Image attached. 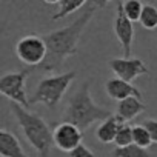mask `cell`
Returning <instances> with one entry per match:
<instances>
[{
  "instance_id": "cell-1",
  "label": "cell",
  "mask_w": 157,
  "mask_h": 157,
  "mask_svg": "<svg viewBox=\"0 0 157 157\" xmlns=\"http://www.w3.org/2000/svg\"><path fill=\"white\" fill-rule=\"evenodd\" d=\"M105 3L106 2H88L86 6L83 8V11L80 13V16L72 23H69L68 26H65L62 29H57V31H52V33L43 36L46 46H48V56H46L45 62L42 63V66H39L42 71H45V72L57 71L65 63V60L68 57H71L77 52V45L80 42V37H82L85 28L91 22L96 11L99 8L105 6Z\"/></svg>"
},
{
  "instance_id": "cell-2",
  "label": "cell",
  "mask_w": 157,
  "mask_h": 157,
  "mask_svg": "<svg viewBox=\"0 0 157 157\" xmlns=\"http://www.w3.org/2000/svg\"><path fill=\"white\" fill-rule=\"evenodd\" d=\"M90 86V82H83L82 86L69 97L68 105L63 111V122L72 123L82 131L90 129L96 122H103L114 116L109 109L94 103Z\"/></svg>"
},
{
  "instance_id": "cell-3",
  "label": "cell",
  "mask_w": 157,
  "mask_h": 157,
  "mask_svg": "<svg viewBox=\"0 0 157 157\" xmlns=\"http://www.w3.org/2000/svg\"><path fill=\"white\" fill-rule=\"evenodd\" d=\"M11 111L16 116L23 136L29 142V145L40 154V157H46L54 145L52 131L42 116L37 113H29L23 106L11 102Z\"/></svg>"
},
{
  "instance_id": "cell-4",
  "label": "cell",
  "mask_w": 157,
  "mask_h": 157,
  "mask_svg": "<svg viewBox=\"0 0 157 157\" xmlns=\"http://www.w3.org/2000/svg\"><path fill=\"white\" fill-rule=\"evenodd\" d=\"M75 77L74 71L46 75L37 83L36 91L29 97V103H42L46 108H56Z\"/></svg>"
},
{
  "instance_id": "cell-5",
  "label": "cell",
  "mask_w": 157,
  "mask_h": 157,
  "mask_svg": "<svg viewBox=\"0 0 157 157\" xmlns=\"http://www.w3.org/2000/svg\"><path fill=\"white\" fill-rule=\"evenodd\" d=\"M16 54L22 63L28 66H42L48 56V46L43 36H25L16 45Z\"/></svg>"
},
{
  "instance_id": "cell-6",
  "label": "cell",
  "mask_w": 157,
  "mask_h": 157,
  "mask_svg": "<svg viewBox=\"0 0 157 157\" xmlns=\"http://www.w3.org/2000/svg\"><path fill=\"white\" fill-rule=\"evenodd\" d=\"M29 69H23L19 72H6L0 77V93L8 97L13 103L23 106L25 109L31 105L26 97V78Z\"/></svg>"
},
{
  "instance_id": "cell-7",
  "label": "cell",
  "mask_w": 157,
  "mask_h": 157,
  "mask_svg": "<svg viewBox=\"0 0 157 157\" xmlns=\"http://www.w3.org/2000/svg\"><path fill=\"white\" fill-rule=\"evenodd\" d=\"M52 137H54L56 148L69 154L75 148H78L82 145L83 131L80 128H77L75 125H72V123L62 122V123L56 125V128L52 131Z\"/></svg>"
},
{
  "instance_id": "cell-8",
  "label": "cell",
  "mask_w": 157,
  "mask_h": 157,
  "mask_svg": "<svg viewBox=\"0 0 157 157\" xmlns=\"http://www.w3.org/2000/svg\"><path fill=\"white\" fill-rule=\"evenodd\" d=\"M114 33L120 42L125 59H131V48H132V40H134V26H132V22L126 17V14L123 11V2H117V5H116Z\"/></svg>"
},
{
  "instance_id": "cell-9",
  "label": "cell",
  "mask_w": 157,
  "mask_h": 157,
  "mask_svg": "<svg viewBox=\"0 0 157 157\" xmlns=\"http://www.w3.org/2000/svg\"><path fill=\"white\" fill-rule=\"evenodd\" d=\"M108 65L117 78H122V80H125L128 83L136 80L137 77L149 72L148 66L145 65V62L142 59H125V57L111 59Z\"/></svg>"
},
{
  "instance_id": "cell-10",
  "label": "cell",
  "mask_w": 157,
  "mask_h": 157,
  "mask_svg": "<svg viewBox=\"0 0 157 157\" xmlns=\"http://www.w3.org/2000/svg\"><path fill=\"white\" fill-rule=\"evenodd\" d=\"M105 91L108 94V97H111L113 100H117V102H122V100H126L129 97H137V99H142V93L137 86L122 80V78H109L105 83Z\"/></svg>"
},
{
  "instance_id": "cell-11",
  "label": "cell",
  "mask_w": 157,
  "mask_h": 157,
  "mask_svg": "<svg viewBox=\"0 0 157 157\" xmlns=\"http://www.w3.org/2000/svg\"><path fill=\"white\" fill-rule=\"evenodd\" d=\"M146 111V105L142 102V99L137 97H129L126 100H122L117 103L116 108V117L122 123H128L129 120L136 119L139 114Z\"/></svg>"
},
{
  "instance_id": "cell-12",
  "label": "cell",
  "mask_w": 157,
  "mask_h": 157,
  "mask_svg": "<svg viewBox=\"0 0 157 157\" xmlns=\"http://www.w3.org/2000/svg\"><path fill=\"white\" fill-rule=\"evenodd\" d=\"M0 155L2 157H28L19 139L16 137V134H13L8 129L0 131Z\"/></svg>"
},
{
  "instance_id": "cell-13",
  "label": "cell",
  "mask_w": 157,
  "mask_h": 157,
  "mask_svg": "<svg viewBox=\"0 0 157 157\" xmlns=\"http://www.w3.org/2000/svg\"><path fill=\"white\" fill-rule=\"evenodd\" d=\"M122 125H125V123H122L116 117V114L111 116L109 119L100 122V125L96 129L97 140L102 142V143H111V142H114L116 140V136H117V132H119V129H120Z\"/></svg>"
},
{
  "instance_id": "cell-14",
  "label": "cell",
  "mask_w": 157,
  "mask_h": 157,
  "mask_svg": "<svg viewBox=\"0 0 157 157\" xmlns=\"http://www.w3.org/2000/svg\"><path fill=\"white\" fill-rule=\"evenodd\" d=\"M45 3L59 5L60 6V10L56 14H52V17H51V20L57 22V20H60V19H63V17L78 11L80 8H85L88 2H85V0H57V2H45Z\"/></svg>"
},
{
  "instance_id": "cell-15",
  "label": "cell",
  "mask_w": 157,
  "mask_h": 157,
  "mask_svg": "<svg viewBox=\"0 0 157 157\" xmlns=\"http://www.w3.org/2000/svg\"><path fill=\"white\" fill-rule=\"evenodd\" d=\"M139 22H140V25L145 29L154 31L157 28V6H154V5H145Z\"/></svg>"
},
{
  "instance_id": "cell-16",
  "label": "cell",
  "mask_w": 157,
  "mask_h": 157,
  "mask_svg": "<svg viewBox=\"0 0 157 157\" xmlns=\"http://www.w3.org/2000/svg\"><path fill=\"white\" fill-rule=\"evenodd\" d=\"M132 139H134V145H137L143 149H148L152 145L149 131L143 125H134L132 126Z\"/></svg>"
},
{
  "instance_id": "cell-17",
  "label": "cell",
  "mask_w": 157,
  "mask_h": 157,
  "mask_svg": "<svg viewBox=\"0 0 157 157\" xmlns=\"http://www.w3.org/2000/svg\"><path fill=\"white\" fill-rule=\"evenodd\" d=\"M111 157H151V154L146 149L132 143L125 148H116L111 152Z\"/></svg>"
},
{
  "instance_id": "cell-18",
  "label": "cell",
  "mask_w": 157,
  "mask_h": 157,
  "mask_svg": "<svg viewBox=\"0 0 157 157\" xmlns=\"http://www.w3.org/2000/svg\"><path fill=\"white\" fill-rule=\"evenodd\" d=\"M143 2L140 0H128V2H123V11L126 14V17L131 22H139L142 11H143Z\"/></svg>"
},
{
  "instance_id": "cell-19",
  "label": "cell",
  "mask_w": 157,
  "mask_h": 157,
  "mask_svg": "<svg viewBox=\"0 0 157 157\" xmlns=\"http://www.w3.org/2000/svg\"><path fill=\"white\" fill-rule=\"evenodd\" d=\"M114 143L117 145V148H125V146H129L134 143V139H132V126L125 123L120 126L117 136H116V140Z\"/></svg>"
},
{
  "instance_id": "cell-20",
  "label": "cell",
  "mask_w": 157,
  "mask_h": 157,
  "mask_svg": "<svg viewBox=\"0 0 157 157\" xmlns=\"http://www.w3.org/2000/svg\"><path fill=\"white\" fill-rule=\"evenodd\" d=\"M142 125L149 131V136H151L152 143H157V120L155 119H146Z\"/></svg>"
},
{
  "instance_id": "cell-21",
  "label": "cell",
  "mask_w": 157,
  "mask_h": 157,
  "mask_svg": "<svg viewBox=\"0 0 157 157\" xmlns=\"http://www.w3.org/2000/svg\"><path fill=\"white\" fill-rule=\"evenodd\" d=\"M69 157H96V154L86 145L82 143L78 148H75L72 152H69Z\"/></svg>"
}]
</instances>
